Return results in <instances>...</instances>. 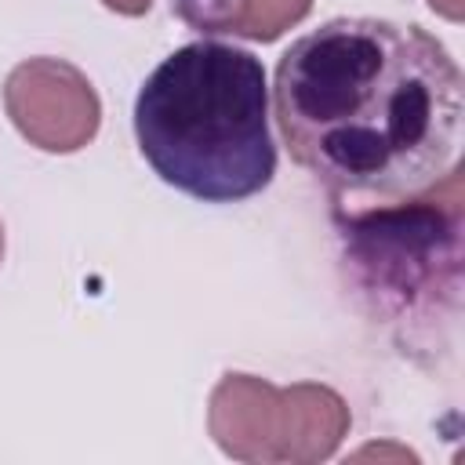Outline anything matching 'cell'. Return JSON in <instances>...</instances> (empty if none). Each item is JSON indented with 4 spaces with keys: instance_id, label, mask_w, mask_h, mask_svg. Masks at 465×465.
Returning <instances> with one entry per match:
<instances>
[{
    "instance_id": "7a4b0ae2",
    "label": "cell",
    "mask_w": 465,
    "mask_h": 465,
    "mask_svg": "<svg viewBox=\"0 0 465 465\" xmlns=\"http://www.w3.org/2000/svg\"><path fill=\"white\" fill-rule=\"evenodd\" d=\"M145 163L203 203H240L276 174L265 65L243 47L196 40L171 51L134 98Z\"/></svg>"
},
{
    "instance_id": "277c9868",
    "label": "cell",
    "mask_w": 465,
    "mask_h": 465,
    "mask_svg": "<svg viewBox=\"0 0 465 465\" xmlns=\"http://www.w3.org/2000/svg\"><path fill=\"white\" fill-rule=\"evenodd\" d=\"M345 400L320 381L276 389L265 378L229 371L207 400V432L232 461L312 465L327 461L349 436Z\"/></svg>"
},
{
    "instance_id": "ba28073f",
    "label": "cell",
    "mask_w": 465,
    "mask_h": 465,
    "mask_svg": "<svg viewBox=\"0 0 465 465\" xmlns=\"http://www.w3.org/2000/svg\"><path fill=\"white\" fill-rule=\"evenodd\" d=\"M429 7L432 11H440L443 18H450V22H458L461 18V0H429Z\"/></svg>"
},
{
    "instance_id": "6da1fadb",
    "label": "cell",
    "mask_w": 465,
    "mask_h": 465,
    "mask_svg": "<svg viewBox=\"0 0 465 465\" xmlns=\"http://www.w3.org/2000/svg\"><path fill=\"white\" fill-rule=\"evenodd\" d=\"M287 153L334 211L400 203L447 182L461 149V69L414 22L331 18L276 62Z\"/></svg>"
},
{
    "instance_id": "52a82bcc",
    "label": "cell",
    "mask_w": 465,
    "mask_h": 465,
    "mask_svg": "<svg viewBox=\"0 0 465 465\" xmlns=\"http://www.w3.org/2000/svg\"><path fill=\"white\" fill-rule=\"evenodd\" d=\"M109 11H116V15H127V18H138V15H145L149 7H153V0H102Z\"/></svg>"
},
{
    "instance_id": "5b68a950",
    "label": "cell",
    "mask_w": 465,
    "mask_h": 465,
    "mask_svg": "<svg viewBox=\"0 0 465 465\" xmlns=\"http://www.w3.org/2000/svg\"><path fill=\"white\" fill-rule=\"evenodd\" d=\"M4 109L18 134L44 153L84 149L102 124L91 80L65 58H25L4 80Z\"/></svg>"
},
{
    "instance_id": "9c48e42d",
    "label": "cell",
    "mask_w": 465,
    "mask_h": 465,
    "mask_svg": "<svg viewBox=\"0 0 465 465\" xmlns=\"http://www.w3.org/2000/svg\"><path fill=\"white\" fill-rule=\"evenodd\" d=\"M0 262H4V225H0Z\"/></svg>"
},
{
    "instance_id": "3957f363",
    "label": "cell",
    "mask_w": 465,
    "mask_h": 465,
    "mask_svg": "<svg viewBox=\"0 0 465 465\" xmlns=\"http://www.w3.org/2000/svg\"><path fill=\"white\" fill-rule=\"evenodd\" d=\"M349 294L411 356H436V327H454L461 287V196L436 189L400 203L334 211Z\"/></svg>"
},
{
    "instance_id": "8992f818",
    "label": "cell",
    "mask_w": 465,
    "mask_h": 465,
    "mask_svg": "<svg viewBox=\"0 0 465 465\" xmlns=\"http://www.w3.org/2000/svg\"><path fill=\"white\" fill-rule=\"evenodd\" d=\"M171 11L196 33L272 44L312 11V0H171Z\"/></svg>"
}]
</instances>
